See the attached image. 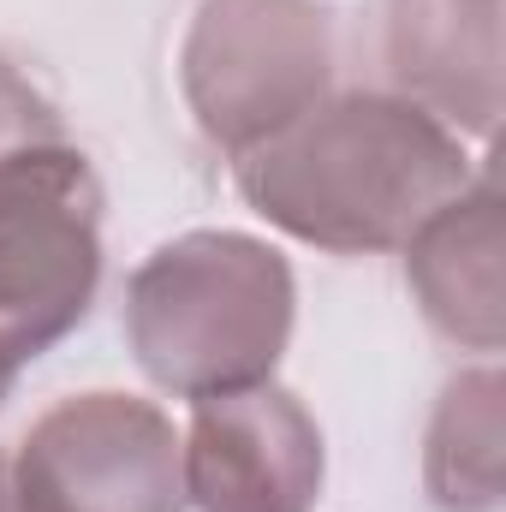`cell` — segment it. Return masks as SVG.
<instances>
[{"instance_id": "4", "label": "cell", "mask_w": 506, "mask_h": 512, "mask_svg": "<svg viewBox=\"0 0 506 512\" xmlns=\"http://www.w3.org/2000/svg\"><path fill=\"white\" fill-rule=\"evenodd\" d=\"M102 280V179L48 143L0 167V346L30 364L66 340Z\"/></svg>"}, {"instance_id": "6", "label": "cell", "mask_w": 506, "mask_h": 512, "mask_svg": "<svg viewBox=\"0 0 506 512\" xmlns=\"http://www.w3.org/2000/svg\"><path fill=\"white\" fill-rule=\"evenodd\" d=\"M179 465L197 512H310L322 495V429L274 382L203 393L191 399Z\"/></svg>"}, {"instance_id": "5", "label": "cell", "mask_w": 506, "mask_h": 512, "mask_svg": "<svg viewBox=\"0 0 506 512\" xmlns=\"http://www.w3.org/2000/svg\"><path fill=\"white\" fill-rule=\"evenodd\" d=\"M24 512H185L173 423L131 393H78L42 411L12 459Z\"/></svg>"}, {"instance_id": "1", "label": "cell", "mask_w": 506, "mask_h": 512, "mask_svg": "<svg viewBox=\"0 0 506 512\" xmlns=\"http://www.w3.org/2000/svg\"><path fill=\"white\" fill-rule=\"evenodd\" d=\"M471 185L459 131L405 96H340L239 155L256 215L316 251H399L435 209Z\"/></svg>"}, {"instance_id": "2", "label": "cell", "mask_w": 506, "mask_h": 512, "mask_svg": "<svg viewBox=\"0 0 506 512\" xmlns=\"http://www.w3.org/2000/svg\"><path fill=\"white\" fill-rule=\"evenodd\" d=\"M292 310L286 256L251 233H185L126 286V334L143 376L185 399L268 382L292 340Z\"/></svg>"}, {"instance_id": "11", "label": "cell", "mask_w": 506, "mask_h": 512, "mask_svg": "<svg viewBox=\"0 0 506 512\" xmlns=\"http://www.w3.org/2000/svg\"><path fill=\"white\" fill-rule=\"evenodd\" d=\"M0 512H24L18 489H12V465H6V459H0Z\"/></svg>"}, {"instance_id": "12", "label": "cell", "mask_w": 506, "mask_h": 512, "mask_svg": "<svg viewBox=\"0 0 506 512\" xmlns=\"http://www.w3.org/2000/svg\"><path fill=\"white\" fill-rule=\"evenodd\" d=\"M12 376H18V358H12V352H6V346H0V399H6V393H12Z\"/></svg>"}, {"instance_id": "10", "label": "cell", "mask_w": 506, "mask_h": 512, "mask_svg": "<svg viewBox=\"0 0 506 512\" xmlns=\"http://www.w3.org/2000/svg\"><path fill=\"white\" fill-rule=\"evenodd\" d=\"M48 143H66V126L54 114V102L18 78L6 60H0V167L12 155H30V149H48Z\"/></svg>"}, {"instance_id": "3", "label": "cell", "mask_w": 506, "mask_h": 512, "mask_svg": "<svg viewBox=\"0 0 506 512\" xmlns=\"http://www.w3.org/2000/svg\"><path fill=\"white\" fill-rule=\"evenodd\" d=\"M179 84L215 149L251 155L328 102V12L316 0H203L179 48Z\"/></svg>"}, {"instance_id": "9", "label": "cell", "mask_w": 506, "mask_h": 512, "mask_svg": "<svg viewBox=\"0 0 506 512\" xmlns=\"http://www.w3.org/2000/svg\"><path fill=\"white\" fill-rule=\"evenodd\" d=\"M506 382L495 370H471L441 393L423 483L441 512H495L501 507V441H506Z\"/></svg>"}, {"instance_id": "8", "label": "cell", "mask_w": 506, "mask_h": 512, "mask_svg": "<svg viewBox=\"0 0 506 512\" xmlns=\"http://www.w3.org/2000/svg\"><path fill=\"white\" fill-rule=\"evenodd\" d=\"M405 280L423 304V316L471 346L501 352L506 298H501V191L495 179L465 185L447 209H435L405 239Z\"/></svg>"}, {"instance_id": "7", "label": "cell", "mask_w": 506, "mask_h": 512, "mask_svg": "<svg viewBox=\"0 0 506 512\" xmlns=\"http://www.w3.org/2000/svg\"><path fill=\"white\" fill-rule=\"evenodd\" d=\"M381 54L411 108L459 137H495L501 0H387Z\"/></svg>"}]
</instances>
